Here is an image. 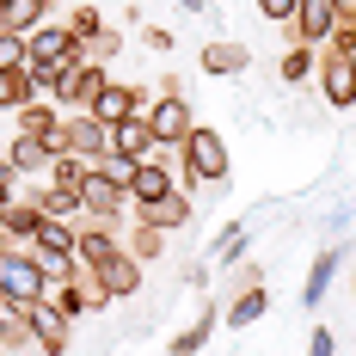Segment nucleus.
<instances>
[{"label":"nucleus","mask_w":356,"mask_h":356,"mask_svg":"<svg viewBox=\"0 0 356 356\" xmlns=\"http://www.w3.org/2000/svg\"><path fill=\"white\" fill-rule=\"evenodd\" d=\"M13 123H19V136H37V142H43L49 129H62V111H56V99H43V92H37L31 105L13 111Z\"/></svg>","instance_id":"obj_25"},{"label":"nucleus","mask_w":356,"mask_h":356,"mask_svg":"<svg viewBox=\"0 0 356 356\" xmlns=\"http://www.w3.org/2000/svg\"><path fill=\"white\" fill-rule=\"evenodd\" d=\"M25 320H31V344L43 356H68V344H74V320L49 301V295H37V301H25Z\"/></svg>","instance_id":"obj_7"},{"label":"nucleus","mask_w":356,"mask_h":356,"mask_svg":"<svg viewBox=\"0 0 356 356\" xmlns=\"http://www.w3.org/2000/svg\"><path fill=\"white\" fill-rule=\"evenodd\" d=\"M332 43H338V49H350V56H356V19H338V31H332Z\"/></svg>","instance_id":"obj_41"},{"label":"nucleus","mask_w":356,"mask_h":356,"mask_svg":"<svg viewBox=\"0 0 356 356\" xmlns=\"http://www.w3.org/2000/svg\"><path fill=\"white\" fill-rule=\"evenodd\" d=\"M338 258H344L338 246H320V252H314V264H307V283H301V307H307V314L325 301V289H332V277H338Z\"/></svg>","instance_id":"obj_19"},{"label":"nucleus","mask_w":356,"mask_h":356,"mask_svg":"<svg viewBox=\"0 0 356 356\" xmlns=\"http://www.w3.org/2000/svg\"><path fill=\"white\" fill-rule=\"evenodd\" d=\"M68 31H74V43L86 49L92 37L105 31V19H99V6H86V0H80V6H74V13H68Z\"/></svg>","instance_id":"obj_32"},{"label":"nucleus","mask_w":356,"mask_h":356,"mask_svg":"<svg viewBox=\"0 0 356 356\" xmlns=\"http://www.w3.org/2000/svg\"><path fill=\"white\" fill-rule=\"evenodd\" d=\"M19 62H25V37L0 31V68H19Z\"/></svg>","instance_id":"obj_36"},{"label":"nucleus","mask_w":356,"mask_h":356,"mask_svg":"<svg viewBox=\"0 0 356 356\" xmlns=\"http://www.w3.org/2000/svg\"><path fill=\"white\" fill-rule=\"evenodd\" d=\"M172 6H184V13H209V0H172Z\"/></svg>","instance_id":"obj_42"},{"label":"nucleus","mask_w":356,"mask_h":356,"mask_svg":"<svg viewBox=\"0 0 356 356\" xmlns=\"http://www.w3.org/2000/svg\"><path fill=\"white\" fill-rule=\"evenodd\" d=\"M240 252H246V227H240V221H227V227L209 240V258H215V264H240Z\"/></svg>","instance_id":"obj_31"},{"label":"nucleus","mask_w":356,"mask_h":356,"mask_svg":"<svg viewBox=\"0 0 356 356\" xmlns=\"http://www.w3.org/2000/svg\"><path fill=\"white\" fill-rule=\"evenodd\" d=\"M178 172H184V184H197V191H209V184H227V178H234L227 136H221V129H209V123H197V129L178 142Z\"/></svg>","instance_id":"obj_1"},{"label":"nucleus","mask_w":356,"mask_h":356,"mask_svg":"<svg viewBox=\"0 0 356 356\" xmlns=\"http://www.w3.org/2000/svg\"><path fill=\"white\" fill-rule=\"evenodd\" d=\"M258 283H264V270H258V264H240V270L227 277V295H240V289H258Z\"/></svg>","instance_id":"obj_37"},{"label":"nucleus","mask_w":356,"mask_h":356,"mask_svg":"<svg viewBox=\"0 0 356 356\" xmlns=\"http://www.w3.org/2000/svg\"><path fill=\"white\" fill-rule=\"evenodd\" d=\"M0 160H6V147H0Z\"/></svg>","instance_id":"obj_45"},{"label":"nucleus","mask_w":356,"mask_h":356,"mask_svg":"<svg viewBox=\"0 0 356 356\" xmlns=\"http://www.w3.org/2000/svg\"><path fill=\"white\" fill-rule=\"evenodd\" d=\"M142 270H147V264L136 258V252H129V246H117L105 264H99V283H105L111 301H129V295H142Z\"/></svg>","instance_id":"obj_15"},{"label":"nucleus","mask_w":356,"mask_h":356,"mask_svg":"<svg viewBox=\"0 0 356 356\" xmlns=\"http://www.w3.org/2000/svg\"><path fill=\"white\" fill-rule=\"evenodd\" d=\"M62 129H68L74 154H80L86 166H99V160L111 154V123H99L92 111H62Z\"/></svg>","instance_id":"obj_11"},{"label":"nucleus","mask_w":356,"mask_h":356,"mask_svg":"<svg viewBox=\"0 0 356 356\" xmlns=\"http://www.w3.org/2000/svg\"><path fill=\"white\" fill-rule=\"evenodd\" d=\"M129 215H136L142 227H160V234H184L191 215H197V203L172 191V197H154V203H129Z\"/></svg>","instance_id":"obj_14"},{"label":"nucleus","mask_w":356,"mask_h":356,"mask_svg":"<svg viewBox=\"0 0 356 356\" xmlns=\"http://www.w3.org/2000/svg\"><path fill=\"white\" fill-rule=\"evenodd\" d=\"M142 117H147V129H154V142L166 147V154H172V147L184 142L191 129H197V111H191V99H154V105H147Z\"/></svg>","instance_id":"obj_9"},{"label":"nucleus","mask_w":356,"mask_h":356,"mask_svg":"<svg viewBox=\"0 0 356 356\" xmlns=\"http://www.w3.org/2000/svg\"><path fill=\"white\" fill-rule=\"evenodd\" d=\"M0 295H6V301H37V295H49V277H43V264H37L25 246L0 252Z\"/></svg>","instance_id":"obj_6"},{"label":"nucleus","mask_w":356,"mask_h":356,"mask_svg":"<svg viewBox=\"0 0 356 356\" xmlns=\"http://www.w3.org/2000/svg\"><path fill=\"white\" fill-rule=\"evenodd\" d=\"M142 43L154 49V56H166V49H172V31H160V25H147V31H142Z\"/></svg>","instance_id":"obj_40"},{"label":"nucleus","mask_w":356,"mask_h":356,"mask_svg":"<svg viewBox=\"0 0 356 356\" xmlns=\"http://www.w3.org/2000/svg\"><path fill=\"white\" fill-rule=\"evenodd\" d=\"M80 178H86V160H80V154H56V160H49V184L80 191Z\"/></svg>","instance_id":"obj_34"},{"label":"nucleus","mask_w":356,"mask_h":356,"mask_svg":"<svg viewBox=\"0 0 356 356\" xmlns=\"http://www.w3.org/2000/svg\"><path fill=\"white\" fill-rule=\"evenodd\" d=\"M6 166L19 178H43L49 172V147L37 142V136H13V142H6Z\"/></svg>","instance_id":"obj_23"},{"label":"nucleus","mask_w":356,"mask_h":356,"mask_svg":"<svg viewBox=\"0 0 356 356\" xmlns=\"http://www.w3.org/2000/svg\"><path fill=\"white\" fill-rule=\"evenodd\" d=\"M0 356H6V350H0Z\"/></svg>","instance_id":"obj_46"},{"label":"nucleus","mask_w":356,"mask_h":356,"mask_svg":"<svg viewBox=\"0 0 356 356\" xmlns=\"http://www.w3.org/2000/svg\"><path fill=\"white\" fill-rule=\"evenodd\" d=\"M154 154H166V147L154 142V129H147V117H123V123H111V154L105 160H154Z\"/></svg>","instance_id":"obj_13"},{"label":"nucleus","mask_w":356,"mask_h":356,"mask_svg":"<svg viewBox=\"0 0 356 356\" xmlns=\"http://www.w3.org/2000/svg\"><path fill=\"white\" fill-rule=\"evenodd\" d=\"M123 43H129V37L117 31V25H105V31L86 43V62H117V56H123Z\"/></svg>","instance_id":"obj_33"},{"label":"nucleus","mask_w":356,"mask_h":356,"mask_svg":"<svg viewBox=\"0 0 356 356\" xmlns=\"http://www.w3.org/2000/svg\"><path fill=\"white\" fill-rule=\"evenodd\" d=\"M0 13H6V0H0Z\"/></svg>","instance_id":"obj_44"},{"label":"nucleus","mask_w":356,"mask_h":356,"mask_svg":"<svg viewBox=\"0 0 356 356\" xmlns=\"http://www.w3.org/2000/svg\"><path fill=\"white\" fill-rule=\"evenodd\" d=\"M314 80H320V99L332 111H356V56L350 49L320 43V68H314Z\"/></svg>","instance_id":"obj_3"},{"label":"nucleus","mask_w":356,"mask_h":356,"mask_svg":"<svg viewBox=\"0 0 356 356\" xmlns=\"http://www.w3.org/2000/svg\"><path fill=\"white\" fill-rule=\"evenodd\" d=\"M264 314H270V295H264V283H258V289H240V295H234V301L221 307L227 332H246V325H258Z\"/></svg>","instance_id":"obj_21"},{"label":"nucleus","mask_w":356,"mask_h":356,"mask_svg":"<svg viewBox=\"0 0 356 356\" xmlns=\"http://www.w3.org/2000/svg\"><path fill=\"white\" fill-rule=\"evenodd\" d=\"M25 252L43 264V277H49V283H68V277H74V221H49V215H43Z\"/></svg>","instance_id":"obj_2"},{"label":"nucleus","mask_w":356,"mask_h":356,"mask_svg":"<svg viewBox=\"0 0 356 356\" xmlns=\"http://www.w3.org/2000/svg\"><path fill=\"white\" fill-rule=\"evenodd\" d=\"M117 246H123V234H117V227L92 221V215H80V221H74V264H80V270H99Z\"/></svg>","instance_id":"obj_10"},{"label":"nucleus","mask_w":356,"mask_h":356,"mask_svg":"<svg viewBox=\"0 0 356 356\" xmlns=\"http://www.w3.org/2000/svg\"><path fill=\"white\" fill-rule=\"evenodd\" d=\"M37 25H49V0H6V13H0V31L31 37Z\"/></svg>","instance_id":"obj_27"},{"label":"nucleus","mask_w":356,"mask_h":356,"mask_svg":"<svg viewBox=\"0 0 356 356\" xmlns=\"http://www.w3.org/2000/svg\"><path fill=\"white\" fill-rule=\"evenodd\" d=\"M252 68V49L246 43H203V74H215V80H227V74H246Z\"/></svg>","instance_id":"obj_22"},{"label":"nucleus","mask_w":356,"mask_h":356,"mask_svg":"<svg viewBox=\"0 0 356 356\" xmlns=\"http://www.w3.org/2000/svg\"><path fill=\"white\" fill-rule=\"evenodd\" d=\"M123 246L136 252V258H142V264H154V258H166V246H172V234H160V227H142V221H136V227H129V240H123Z\"/></svg>","instance_id":"obj_30"},{"label":"nucleus","mask_w":356,"mask_h":356,"mask_svg":"<svg viewBox=\"0 0 356 356\" xmlns=\"http://www.w3.org/2000/svg\"><path fill=\"white\" fill-rule=\"evenodd\" d=\"M289 31H295V43H314V49H320V43H332V31H338V6H332V0H301Z\"/></svg>","instance_id":"obj_17"},{"label":"nucleus","mask_w":356,"mask_h":356,"mask_svg":"<svg viewBox=\"0 0 356 356\" xmlns=\"http://www.w3.org/2000/svg\"><path fill=\"white\" fill-rule=\"evenodd\" d=\"M49 301H56L68 320H80V314H105V307H111V295H105V283H99V270H80V264H74L68 283H49Z\"/></svg>","instance_id":"obj_8"},{"label":"nucleus","mask_w":356,"mask_h":356,"mask_svg":"<svg viewBox=\"0 0 356 356\" xmlns=\"http://www.w3.org/2000/svg\"><path fill=\"white\" fill-rule=\"evenodd\" d=\"M13 197H19V172H13V166H6V160H0V209H6V203H13Z\"/></svg>","instance_id":"obj_39"},{"label":"nucleus","mask_w":356,"mask_h":356,"mask_svg":"<svg viewBox=\"0 0 356 356\" xmlns=\"http://www.w3.org/2000/svg\"><path fill=\"white\" fill-rule=\"evenodd\" d=\"M215 325H221V307L203 301V307H197V320L184 325V332H172V344H166V350H172V356H203V344L215 338Z\"/></svg>","instance_id":"obj_18"},{"label":"nucleus","mask_w":356,"mask_h":356,"mask_svg":"<svg viewBox=\"0 0 356 356\" xmlns=\"http://www.w3.org/2000/svg\"><path fill=\"white\" fill-rule=\"evenodd\" d=\"M105 62H86V56H74L68 68L56 74V86H49V92H56V105L62 111H92V99H99V92H105Z\"/></svg>","instance_id":"obj_5"},{"label":"nucleus","mask_w":356,"mask_h":356,"mask_svg":"<svg viewBox=\"0 0 356 356\" xmlns=\"http://www.w3.org/2000/svg\"><path fill=\"white\" fill-rule=\"evenodd\" d=\"M37 99V86H31V74H25V62L19 68H0V111H19V105H31Z\"/></svg>","instance_id":"obj_29"},{"label":"nucleus","mask_w":356,"mask_h":356,"mask_svg":"<svg viewBox=\"0 0 356 356\" xmlns=\"http://www.w3.org/2000/svg\"><path fill=\"white\" fill-rule=\"evenodd\" d=\"M0 350H31V320H25V301H6L0 295Z\"/></svg>","instance_id":"obj_26"},{"label":"nucleus","mask_w":356,"mask_h":356,"mask_svg":"<svg viewBox=\"0 0 356 356\" xmlns=\"http://www.w3.org/2000/svg\"><path fill=\"white\" fill-rule=\"evenodd\" d=\"M37 221H43V215H37V203H31V197H13V203L0 209V234H6L13 246H31Z\"/></svg>","instance_id":"obj_24"},{"label":"nucleus","mask_w":356,"mask_h":356,"mask_svg":"<svg viewBox=\"0 0 356 356\" xmlns=\"http://www.w3.org/2000/svg\"><path fill=\"white\" fill-rule=\"evenodd\" d=\"M31 203L37 215H49V221H80V191H68V184H31Z\"/></svg>","instance_id":"obj_20"},{"label":"nucleus","mask_w":356,"mask_h":356,"mask_svg":"<svg viewBox=\"0 0 356 356\" xmlns=\"http://www.w3.org/2000/svg\"><path fill=\"white\" fill-rule=\"evenodd\" d=\"M147 105H154L147 86H136V80H129V86H123V80H105V92L92 99V117H99V123H123V117H142Z\"/></svg>","instance_id":"obj_12"},{"label":"nucleus","mask_w":356,"mask_h":356,"mask_svg":"<svg viewBox=\"0 0 356 356\" xmlns=\"http://www.w3.org/2000/svg\"><path fill=\"white\" fill-rule=\"evenodd\" d=\"M338 6V19H356V0H332Z\"/></svg>","instance_id":"obj_43"},{"label":"nucleus","mask_w":356,"mask_h":356,"mask_svg":"<svg viewBox=\"0 0 356 356\" xmlns=\"http://www.w3.org/2000/svg\"><path fill=\"white\" fill-rule=\"evenodd\" d=\"M80 209L92 215V221H105V227H117V234H123V215H129V191H123V184H117L105 166H86V178H80Z\"/></svg>","instance_id":"obj_4"},{"label":"nucleus","mask_w":356,"mask_h":356,"mask_svg":"<svg viewBox=\"0 0 356 356\" xmlns=\"http://www.w3.org/2000/svg\"><path fill=\"white\" fill-rule=\"evenodd\" d=\"M295 6H301V0H258V13H264L270 25H295Z\"/></svg>","instance_id":"obj_35"},{"label":"nucleus","mask_w":356,"mask_h":356,"mask_svg":"<svg viewBox=\"0 0 356 356\" xmlns=\"http://www.w3.org/2000/svg\"><path fill=\"white\" fill-rule=\"evenodd\" d=\"M172 191H178V172L166 166V154L129 166V203H154V197H172Z\"/></svg>","instance_id":"obj_16"},{"label":"nucleus","mask_w":356,"mask_h":356,"mask_svg":"<svg viewBox=\"0 0 356 356\" xmlns=\"http://www.w3.org/2000/svg\"><path fill=\"white\" fill-rule=\"evenodd\" d=\"M314 68H320V49H314V43H289L283 62H277L283 86H301V80H314Z\"/></svg>","instance_id":"obj_28"},{"label":"nucleus","mask_w":356,"mask_h":356,"mask_svg":"<svg viewBox=\"0 0 356 356\" xmlns=\"http://www.w3.org/2000/svg\"><path fill=\"white\" fill-rule=\"evenodd\" d=\"M307 356H338V338H332V325H314V338H307Z\"/></svg>","instance_id":"obj_38"}]
</instances>
